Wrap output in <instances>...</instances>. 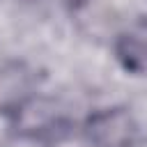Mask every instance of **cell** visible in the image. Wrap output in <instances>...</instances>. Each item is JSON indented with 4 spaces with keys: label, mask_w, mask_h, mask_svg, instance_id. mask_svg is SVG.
<instances>
[{
    "label": "cell",
    "mask_w": 147,
    "mask_h": 147,
    "mask_svg": "<svg viewBox=\"0 0 147 147\" xmlns=\"http://www.w3.org/2000/svg\"><path fill=\"white\" fill-rule=\"evenodd\" d=\"M133 133V119L124 108L99 110L85 124V138L92 147H129Z\"/></svg>",
    "instance_id": "cell-1"
},
{
    "label": "cell",
    "mask_w": 147,
    "mask_h": 147,
    "mask_svg": "<svg viewBox=\"0 0 147 147\" xmlns=\"http://www.w3.org/2000/svg\"><path fill=\"white\" fill-rule=\"evenodd\" d=\"M117 57L129 71L147 74V41H142L133 34L122 37L117 44Z\"/></svg>",
    "instance_id": "cell-2"
}]
</instances>
